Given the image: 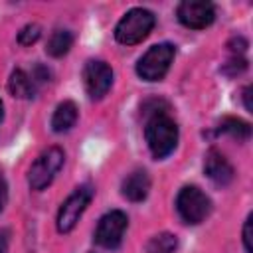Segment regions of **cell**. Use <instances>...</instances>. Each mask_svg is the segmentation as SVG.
Masks as SVG:
<instances>
[{
  "label": "cell",
  "instance_id": "obj_5",
  "mask_svg": "<svg viewBox=\"0 0 253 253\" xmlns=\"http://www.w3.org/2000/svg\"><path fill=\"white\" fill-rule=\"evenodd\" d=\"M176 210L178 215L190 223V225H198L202 223L210 211H211V202L210 198L196 186H184L178 196H176Z\"/></svg>",
  "mask_w": 253,
  "mask_h": 253
},
{
  "label": "cell",
  "instance_id": "obj_14",
  "mask_svg": "<svg viewBox=\"0 0 253 253\" xmlns=\"http://www.w3.org/2000/svg\"><path fill=\"white\" fill-rule=\"evenodd\" d=\"M73 45V34L69 30H55L49 40H47V45H45V51L47 55L51 57H63Z\"/></svg>",
  "mask_w": 253,
  "mask_h": 253
},
{
  "label": "cell",
  "instance_id": "obj_1",
  "mask_svg": "<svg viewBox=\"0 0 253 253\" xmlns=\"http://www.w3.org/2000/svg\"><path fill=\"white\" fill-rule=\"evenodd\" d=\"M144 136L152 156L162 160L170 156L178 144V125L168 115V111H160L144 121Z\"/></svg>",
  "mask_w": 253,
  "mask_h": 253
},
{
  "label": "cell",
  "instance_id": "obj_17",
  "mask_svg": "<svg viewBox=\"0 0 253 253\" xmlns=\"http://www.w3.org/2000/svg\"><path fill=\"white\" fill-rule=\"evenodd\" d=\"M40 36H42V28L38 24H28L18 32V43L20 45H32L40 40Z\"/></svg>",
  "mask_w": 253,
  "mask_h": 253
},
{
  "label": "cell",
  "instance_id": "obj_3",
  "mask_svg": "<svg viewBox=\"0 0 253 253\" xmlns=\"http://www.w3.org/2000/svg\"><path fill=\"white\" fill-rule=\"evenodd\" d=\"M176 47L168 42L156 43L146 49V53L136 63V75L144 81H160L170 69V63L174 61Z\"/></svg>",
  "mask_w": 253,
  "mask_h": 253
},
{
  "label": "cell",
  "instance_id": "obj_16",
  "mask_svg": "<svg viewBox=\"0 0 253 253\" xmlns=\"http://www.w3.org/2000/svg\"><path fill=\"white\" fill-rule=\"evenodd\" d=\"M176 249L178 239L172 233H158L146 245V253H176Z\"/></svg>",
  "mask_w": 253,
  "mask_h": 253
},
{
  "label": "cell",
  "instance_id": "obj_10",
  "mask_svg": "<svg viewBox=\"0 0 253 253\" xmlns=\"http://www.w3.org/2000/svg\"><path fill=\"white\" fill-rule=\"evenodd\" d=\"M204 172L206 176L215 184V186H227L235 172H233V166L229 164V160L217 150V148H210L206 152V158H204Z\"/></svg>",
  "mask_w": 253,
  "mask_h": 253
},
{
  "label": "cell",
  "instance_id": "obj_24",
  "mask_svg": "<svg viewBox=\"0 0 253 253\" xmlns=\"http://www.w3.org/2000/svg\"><path fill=\"white\" fill-rule=\"evenodd\" d=\"M2 117H4V111H2V101H0V123H2Z\"/></svg>",
  "mask_w": 253,
  "mask_h": 253
},
{
  "label": "cell",
  "instance_id": "obj_9",
  "mask_svg": "<svg viewBox=\"0 0 253 253\" xmlns=\"http://www.w3.org/2000/svg\"><path fill=\"white\" fill-rule=\"evenodd\" d=\"M176 16L180 24L190 30H206L215 20V8L206 0H184L178 4Z\"/></svg>",
  "mask_w": 253,
  "mask_h": 253
},
{
  "label": "cell",
  "instance_id": "obj_4",
  "mask_svg": "<svg viewBox=\"0 0 253 253\" xmlns=\"http://www.w3.org/2000/svg\"><path fill=\"white\" fill-rule=\"evenodd\" d=\"M63 160H65V154H63V150L59 146L45 148L32 162V166L28 170V184H30V188L32 190H38V192L43 190V188H47L53 182L55 174L61 170Z\"/></svg>",
  "mask_w": 253,
  "mask_h": 253
},
{
  "label": "cell",
  "instance_id": "obj_13",
  "mask_svg": "<svg viewBox=\"0 0 253 253\" xmlns=\"http://www.w3.org/2000/svg\"><path fill=\"white\" fill-rule=\"evenodd\" d=\"M8 91L16 99H32L36 95V91H38V85L34 83V79L30 77L28 71L14 69L10 73V79H8Z\"/></svg>",
  "mask_w": 253,
  "mask_h": 253
},
{
  "label": "cell",
  "instance_id": "obj_23",
  "mask_svg": "<svg viewBox=\"0 0 253 253\" xmlns=\"http://www.w3.org/2000/svg\"><path fill=\"white\" fill-rule=\"evenodd\" d=\"M8 241H10V233L6 229H0V253H6Z\"/></svg>",
  "mask_w": 253,
  "mask_h": 253
},
{
  "label": "cell",
  "instance_id": "obj_19",
  "mask_svg": "<svg viewBox=\"0 0 253 253\" xmlns=\"http://www.w3.org/2000/svg\"><path fill=\"white\" fill-rule=\"evenodd\" d=\"M30 77H32V79H34V83L40 87V85H43L45 81H49L51 73H49V69H47L45 65L36 63V65H34V69H32V73H30Z\"/></svg>",
  "mask_w": 253,
  "mask_h": 253
},
{
  "label": "cell",
  "instance_id": "obj_7",
  "mask_svg": "<svg viewBox=\"0 0 253 253\" xmlns=\"http://www.w3.org/2000/svg\"><path fill=\"white\" fill-rule=\"evenodd\" d=\"M126 225H128V217L125 211H121V210L107 211L99 219L93 239L97 245H101L105 249H117L123 243V235L126 231Z\"/></svg>",
  "mask_w": 253,
  "mask_h": 253
},
{
  "label": "cell",
  "instance_id": "obj_21",
  "mask_svg": "<svg viewBox=\"0 0 253 253\" xmlns=\"http://www.w3.org/2000/svg\"><path fill=\"white\" fill-rule=\"evenodd\" d=\"M6 202H8V184H6V178H4V174L0 172V211L4 210Z\"/></svg>",
  "mask_w": 253,
  "mask_h": 253
},
{
  "label": "cell",
  "instance_id": "obj_18",
  "mask_svg": "<svg viewBox=\"0 0 253 253\" xmlns=\"http://www.w3.org/2000/svg\"><path fill=\"white\" fill-rule=\"evenodd\" d=\"M245 67H247V59L241 57V55H233V57L223 65V73H227V75H237V73L245 71Z\"/></svg>",
  "mask_w": 253,
  "mask_h": 253
},
{
  "label": "cell",
  "instance_id": "obj_20",
  "mask_svg": "<svg viewBox=\"0 0 253 253\" xmlns=\"http://www.w3.org/2000/svg\"><path fill=\"white\" fill-rule=\"evenodd\" d=\"M251 225H253V215L249 213L243 225V245L247 253H253V235H251Z\"/></svg>",
  "mask_w": 253,
  "mask_h": 253
},
{
  "label": "cell",
  "instance_id": "obj_15",
  "mask_svg": "<svg viewBox=\"0 0 253 253\" xmlns=\"http://www.w3.org/2000/svg\"><path fill=\"white\" fill-rule=\"evenodd\" d=\"M217 130L223 134H229L231 138H237V140H249V136H251V125L241 119H235V117H223Z\"/></svg>",
  "mask_w": 253,
  "mask_h": 253
},
{
  "label": "cell",
  "instance_id": "obj_6",
  "mask_svg": "<svg viewBox=\"0 0 253 253\" xmlns=\"http://www.w3.org/2000/svg\"><path fill=\"white\" fill-rule=\"evenodd\" d=\"M91 200H93V188L89 184L75 188V192L61 204V208L57 211V229L61 233H69L77 225L79 217L83 215V211L87 210Z\"/></svg>",
  "mask_w": 253,
  "mask_h": 253
},
{
  "label": "cell",
  "instance_id": "obj_2",
  "mask_svg": "<svg viewBox=\"0 0 253 253\" xmlns=\"http://www.w3.org/2000/svg\"><path fill=\"white\" fill-rule=\"evenodd\" d=\"M156 24V18L146 8H132L128 10L115 28V40L123 45H136L148 38Z\"/></svg>",
  "mask_w": 253,
  "mask_h": 253
},
{
  "label": "cell",
  "instance_id": "obj_12",
  "mask_svg": "<svg viewBox=\"0 0 253 253\" xmlns=\"http://www.w3.org/2000/svg\"><path fill=\"white\" fill-rule=\"evenodd\" d=\"M77 123V105L73 101H63L55 107L51 115V130L53 132H67Z\"/></svg>",
  "mask_w": 253,
  "mask_h": 253
},
{
  "label": "cell",
  "instance_id": "obj_11",
  "mask_svg": "<svg viewBox=\"0 0 253 253\" xmlns=\"http://www.w3.org/2000/svg\"><path fill=\"white\" fill-rule=\"evenodd\" d=\"M121 192L130 202H142L150 192V176H148V172L142 170V168H136L130 174H126V178L121 184Z\"/></svg>",
  "mask_w": 253,
  "mask_h": 253
},
{
  "label": "cell",
  "instance_id": "obj_8",
  "mask_svg": "<svg viewBox=\"0 0 253 253\" xmlns=\"http://www.w3.org/2000/svg\"><path fill=\"white\" fill-rule=\"evenodd\" d=\"M83 85L93 101H101L113 85V69L101 59H89L83 67Z\"/></svg>",
  "mask_w": 253,
  "mask_h": 253
},
{
  "label": "cell",
  "instance_id": "obj_22",
  "mask_svg": "<svg viewBox=\"0 0 253 253\" xmlns=\"http://www.w3.org/2000/svg\"><path fill=\"white\" fill-rule=\"evenodd\" d=\"M251 93H253V89H251V85H247V87L243 89V103H245V109H247L249 113H253V105H251Z\"/></svg>",
  "mask_w": 253,
  "mask_h": 253
}]
</instances>
